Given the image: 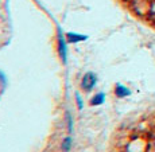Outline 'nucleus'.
I'll use <instances>...</instances> for the list:
<instances>
[{"label": "nucleus", "instance_id": "obj_2", "mask_svg": "<svg viewBox=\"0 0 155 152\" xmlns=\"http://www.w3.org/2000/svg\"><path fill=\"white\" fill-rule=\"evenodd\" d=\"M58 47H59V54H61L62 61L66 63V42H65L64 34H62L61 30L58 32Z\"/></svg>", "mask_w": 155, "mask_h": 152}, {"label": "nucleus", "instance_id": "obj_1", "mask_svg": "<svg viewBox=\"0 0 155 152\" xmlns=\"http://www.w3.org/2000/svg\"><path fill=\"white\" fill-rule=\"evenodd\" d=\"M96 82H97L96 74L92 73V71H89V73H86L85 76H84V78H82L81 86H82V89H84L85 92H89V90H92V89L94 88Z\"/></svg>", "mask_w": 155, "mask_h": 152}, {"label": "nucleus", "instance_id": "obj_4", "mask_svg": "<svg viewBox=\"0 0 155 152\" xmlns=\"http://www.w3.org/2000/svg\"><path fill=\"white\" fill-rule=\"evenodd\" d=\"M115 93H116V96H117V97L123 98V97L130 96L131 92H130V89L126 88V86H123V85H120V83H117V85H116V88H115Z\"/></svg>", "mask_w": 155, "mask_h": 152}, {"label": "nucleus", "instance_id": "obj_9", "mask_svg": "<svg viewBox=\"0 0 155 152\" xmlns=\"http://www.w3.org/2000/svg\"><path fill=\"white\" fill-rule=\"evenodd\" d=\"M154 147H155V140H154Z\"/></svg>", "mask_w": 155, "mask_h": 152}, {"label": "nucleus", "instance_id": "obj_3", "mask_svg": "<svg viewBox=\"0 0 155 152\" xmlns=\"http://www.w3.org/2000/svg\"><path fill=\"white\" fill-rule=\"evenodd\" d=\"M66 39L69 43H78V42L86 40L88 37H86V35H78V34H76V32H69V34L66 35Z\"/></svg>", "mask_w": 155, "mask_h": 152}, {"label": "nucleus", "instance_id": "obj_5", "mask_svg": "<svg viewBox=\"0 0 155 152\" xmlns=\"http://www.w3.org/2000/svg\"><path fill=\"white\" fill-rule=\"evenodd\" d=\"M104 100H105V94L104 93H97L96 96L92 98L91 104L92 105H101V104L104 102Z\"/></svg>", "mask_w": 155, "mask_h": 152}, {"label": "nucleus", "instance_id": "obj_6", "mask_svg": "<svg viewBox=\"0 0 155 152\" xmlns=\"http://www.w3.org/2000/svg\"><path fill=\"white\" fill-rule=\"evenodd\" d=\"M70 145H71V139L70 137H66L62 141V150H64L65 152H68L70 150Z\"/></svg>", "mask_w": 155, "mask_h": 152}, {"label": "nucleus", "instance_id": "obj_8", "mask_svg": "<svg viewBox=\"0 0 155 152\" xmlns=\"http://www.w3.org/2000/svg\"><path fill=\"white\" fill-rule=\"evenodd\" d=\"M77 102H78V108L81 109L82 108V102H81V97H80L78 94H77Z\"/></svg>", "mask_w": 155, "mask_h": 152}, {"label": "nucleus", "instance_id": "obj_7", "mask_svg": "<svg viewBox=\"0 0 155 152\" xmlns=\"http://www.w3.org/2000/svg\"><path fill=\"white\" fill-rule=\"evenodd\" d=\"M66 118H68V127H69V132L73 131V123H71V117L69 113H66Z\"/></svg>", "mask_w": 155, "mask_h": 152}]
</instances>
